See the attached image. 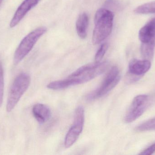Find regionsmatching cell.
Returning <instances> with one entry per match:
<instances>
[{
  "instance_id": "cell-7",
  "label": "cell",
  "mask_w": 155,
  "mask_h": 155,
  "mask_svg": "<svg viewBox=\"0 0 155 155\" xmlns=\"http://www.w3.org/2000/svg\"><path fill=\"white\" fill-rule=\"evenodd\" d=\"M84 124V111L82 106L76 108L74 113V121L64 139V145L66 148H69L77 141L82 133Z\"/></svg>"
},
{
  "instance_id": "cell-13",
  "label": "cell",
  "mask_w": 155,
  "mask_h": 155,
  "mask_svg": "<svg viewBox=\"0 0 155 155\" xmlns=\"http://www.w3.org/2000/svg\"><path fill=\"white\" fill-rule=\"evenodd\" d=\"M134 12L138 14L155 13V1L138 6L135 9Z\"/></svg>"
},
{
  "instance_id": "cell-17",
  "label": "cell",
  "mask_w": 155,
  "mask_h": 155,
  "mask_svg": "<svg viewBox=\"0 0 155 155\" xmlns=\"http://www.w3.org/2000/svg\"><path fill=\"white\" fill-rule=\"evenodd\" d=\"M155 152V143L147 147L145 150L143 151L139 155H150L153 154Z\"/></svg>"
},
{
  "instance_id": "cell-3",
  "label": "cell",
  "mask_w": 155,
  "mask_h": 155,
  "mask_svg": "<svg viewBox=\"0 0 155 155\" xmlns=\"http://www.w3.org/2000/svg\"><path fill=\"white\" fill-rule=\"evenodd\" d=\"M141 42V52L145 60L153 58L155 48V17L143 26L138 34Z\"/></svg>"
},
{
  "instance_id": "cell-8",
  "label": "cell",
  "mask_w": 155,
  "mask_h": 155,
  "mask_svg": "<svg viewBox=\"0 0 155 155\" xmlns=\"http://www.w3.org/2000/svg\"><path fill=\"white\" fill-rule=\"evenodd\" d=\"M149 104V98L146 95H140L136 96L125 116V123H131L142 116L147 109Z\"/></svg>"
},
{
  "instance_id": "cell-1",
  "label": "cell",
  "mask_w": 155,
  "mask_h": 155,
  "mask_svg": "<svg viewBox=\"0 0 155 155\" xmlns=\"http://www.w3.org/2000/svg\"><path fill=\"white\" fill-rule=\"evenodd\" d=\"M108 66L107 62H95L86 65L77 69L66 79L51 82L47 87L52 90H61L87 83L103 73Z\"/></svg>"
},
{
  "instance_id": "cell-15",
  "label": "cell",
  "mask_w": 155,
  "mask_h": 155,
  "mask_svg": "<svg viewBox=\"0 0 155 155\" xmlns=\"http://www.w3.org/2000/svg\"><path fill=\"white\" fill-rule=\"evenodd\" d=\"M108 48L107 43H104L100 46V48L97 50V52L95 56V62H100L105 54L107 51Z\"/></svg>"
},
{
  "instance_id": "cell-4",
  "label": "cell",
  "mask_w": 155,
  "mask_h": 155,
  "mask_svg": "<svg viewBox=\"0 0 155 155\" xmlns=\"http://www.w3.org/2000/svg\"><path fill=\"white\" fill-rule=\"evenodd\" d=\"M31 81V77L26 73H22L16 76L8 94L6 106L7 112H11L15 108L29 87Z\"/></svg>"
},
{
  "instance_id": "cell-14",
  "label": "cell",
  "mask_w": 155,
  "mask_h": 155,
  "mask_svg": "<svg viewBox=\"0 0 155 155\" xmlns=\"http://www.w3.org/2000/svg\"><path fill=\"white\" fill-rule=\"evenodd\" d=\"M135 130L139 132L155 130V117L139 125L136 127Z\"/></svg>"
},
{
  "instance_id": "cell-9",
  "label": "cell",
  "mask_w": 155,
  "mask_h": 155,
  "mask_svg": "<svg viewBox=\"0 0 155 155\" xmlns=\"http://www.w3.org/2000/svg\"><path fill=\"white\" fill-rule=\"evenodd\" d=\"M151 65L149 60L135 59L131 60L128 66V79L131 80L130 82L137 81L140 76L143 75L150 70Z\"/></svg>"
},
{
  "instance_id": "cell-6",
  "label": "cell",
  "mask_w": 155,
  "mask_h": 155,
  "mask_svg": "<svg viewBox=\"0 0 155 155\" xmlns=\"http://www.w3.org/2000/svg\"><path fill=\"white\" fill-rule=\"evenodd\" d=\"M120 78L121 75L118 67L113 66L107 73L101 86L87 96V100L91 101L104 96L116 86Z\"/></svg>"
},
{
  "instance_id": "cell-11",
  "label": "cell",
  "mask_w": 155,
  "mask_h": 155,
  "mask_svg": "<svg viewBox=\"0 0 155 155\" xmlns=\"http://www.w3.org/2000/svg\"><path fill=\"white\" fill-rule=\"evenodd\" d=\"M32 113L35 118L40 124H43L51 118V110L48 106L43 104H36L34 106Z\"/></svg>"
},
{
  "instance_id": "cell-18",
  "label": "cell",
  "mask_w": 155,
  "mask_h": 155,
  "mask_svg": "<svg viewBox=\"0 0 155 155\" xmlns=\"http://www.w3.org/2000/svg\"><path fill=\"white\" fill-rule=\"evenodd\" d=\"M3 0H0V6H1V4H2V2Z\"/></svg>"
},
{
  "instance_id": "cell-5",
  "label": "cell",
  "mask_w": 155,
  "mask_h": 155,
  "mask_svg": "<svg viewBox=\"0 0 155 155\" xmlns=\"http://www.w3.org/2000/svg\"><path fill=\"white\" fill-rule=\"evenodd\" d=\"M46 31V27H39L28 34L23 38L15 52L14 62L15 64L19 63L28 55L38 40Z\"/></svg>"
},
{
  "instance_id": "cell-10",
  "label": "cell",
  "mask_w": 155,
  "mask_h": 155,
  "mask_svg": "<svg viewBox=\"0 0 155 155\" xmlns=\"http://www.w3.org/2000/svg\"><path fill=\"white\" fill-rule=\"evenodd\" d=\"M41 0H25L17 8L11 22L10 27L16 26L26 14L35 6H36Z\"/></svg>"
},
{
  "instance_id": "cell-12",
  "label": "cell",
  "mask_w": 155,
  "mask_h": 155,
  "mask_svg": "<svg viewBox=\"0 0 155 155\" xmlns=\"http://www.w3.org/2000/svg\"><path fill=\"white\" fill-rule=\"evenodd\" d=\"M88 25V17L87 14H81L78 18L76 24L77 34L81 39H84L87 35Z\"/></svg>"
},
{
  "instance_id": "cell-2",
  "label": "cell",
  "mask_w": 155,
  "mask_h": 155,
  "mask_svg": "<svg viewBox=\"0 0 155 155\" xmlns=\"http://www.w3.org/2000/svg\"><path fill=\"white\" fill-rule=\"evenodd\" d=\"M114 19V13L109 10L101 8L97 11L92 37L94 44L100 43L109 36L113 29Z\"/></svg>"
},
{
  "instance_id": "cell-16",
  "label": "cell",
  "mask_w": 155,
  "mask_h": 155,
  "mask_svg": "<svg viewBox=\"0 0 155 155\" xmlns=\"http://www.w3.org/2000/svg\"><path fill=\"white\" fill-rule=\"evenodd\" d=\"M4 89V79L2 64L0 60V107L2 104Z\"/></svg>"
}]
</instances>
